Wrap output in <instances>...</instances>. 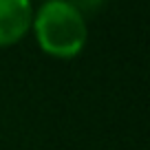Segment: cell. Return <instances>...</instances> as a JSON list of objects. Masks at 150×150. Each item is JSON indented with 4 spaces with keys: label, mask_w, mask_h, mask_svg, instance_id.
Returning <instances> with one entry per match:
<instances>
[{
    "label": "cell",
    "mask_w": 150,
    "mask_h": 150,
    "mask_svg": "<svg viewBox=\"0 0 150 150\" xmlns=\"http://www.w3.org/2000/svg\"><path fill=\"white\" fill-rule=\"evenodd\" d=\"M31 29L38 47L57 60L77 57L88 40L84 13L69 0H47L38 11H33Z\"/></svg>",
    "instance_id": "6da1fadb"
},
{
    "label": "cell",
    "mask_w": 150,
    "mask_h": 150,
    "mask_svg": "<svg viewBox=\"0 0 150 150\" xmlns=\"http://www.w3.org/2000/svg\"><path fill=\"white\" fill-rule=\"evenodd\" d=\"M33 22L31 0H0V49L20 42Z\"/></svg>",
    "instance_id": "7a4b0ae2"
},
{
    "label": "cell",
    "mask_w": 150,
    "mask_h": 150,
    "mask_svg": "<svg viewBox=\"0 0 150 150\" xmlns=\"http://www.w3.org/2000/svg\"><path fill=\"white\" fill-rule=\"evenodd\" d=\"M69 2H73L82 13H86V11H97V9H102V7L106 5V0H69Z\"/></svg>",
    "instance_id": "3957f363"
}]
</instances>
